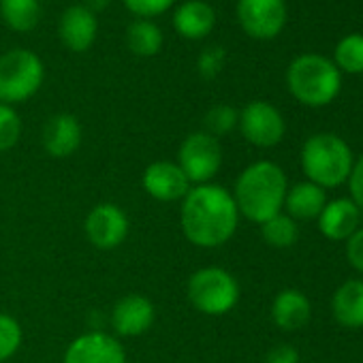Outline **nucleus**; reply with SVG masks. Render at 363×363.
Masks as SVG:
<instances>
[{
  "label": "nucleus",
  "instance_id": "nucleus-7",
  "mask_svg": "<svg viewBox=\"0 0 363 363\" xmlns=\"http://www.w3.org/2000/svg\"><path fill=\"white\" fill-rule=\"evenodd\" d=\"M177 164L191 184H210L223 167V145L206 130L191 133L179 143Z\"/></svg>",
  "mask_w": 363,
  "mask_h": 363
},
{
  "label": "nucleus",
  "instance_id": "nucleus-15",
  "mask_svg": "<svg viewBox=\"0 0 363 363\" xmlns=\"http://www.w3.org/2000/svg\"><path fill=\"white\" fill-rule=\"evenodd\" d=\"M82 124L73 113H56L43 126V147L52 158H69L82 145Z\"/></svg>",
  "mask_w": 363,
  "mask_h": 363
},
{
  "label": "nucleus",
  "instance_id": "nucleus-8",
  "mask_svg": "<svg viewBox=\"0 0 363 363\" xmlns=\"http://www.w3.org/2000/svg\"><path fill=\"white\" fill-rule=\"evenodd\" d=\"M244 139L255 147H274L284 139L286 122L278 107L267 101H250L240 111V124Z\"/></svg>",
  "mask_w": 363,
  "mask_h": 363
},
{
  "label": "nucleus",
  "instance_id": "nucleus-32",
  "mask_svg": "<svg viewBox=\"0 0 363 363\" xmlns=\"http://www.w3.org/2000/svg\"><path fill=\"white\" fill-rule=\"evenodd\" d=\"M265 363H299V350L291 344H278L267 352Z\"/></svg>",
  "mask_w": 363,
  "mask_h": 363
},
{
  "label": "nucleus",
  "instance_id": "nucleus-20",
  "mask_svg": "<svg viewBox=\"0 0 363 363\" xmlns=\"http://www.w3.org/2000/svg\"><path fill=\"white\" fill-rule=\"evenodd\" d=\"M325 203H327L325 191L306 179L295 186H289L284 210L293 220H314L323 212Z\"/></svg>",
  "mask_w": 363,
  "mask_h": 363
},
{
  "label": "nucleus",
  "instance_id": "nucleus-2",
  "mask_svg": "<svg viewBox=\"0 0 363 363\" xmlns=\"http://www.w3.org/2000/svg\"><path fill=\"white\" fill-rule=\"evenodd\" d=\"M286 193L289 179L284 169L274 160H257L238 175L231 195L240 216L263 225L284 210Z\"/></svg>",
  "mask_w": 363,
  "mask_h": 363
},
{
  "label": "nucleus",
  "instance_id": "nucleus-22",
  "mask_svg": "<svg viewBox=\"0 0 363 363\" xmlns=\"http://www.w3.org/2000/svg\"><path fill=\"white\" fill-rule=\"evenodd\" d=\"M162 30L152 20H133L126 28V45L139 58H152L162 50Z\"/></svg>",
  "mask_w": 363,
  "mask_h": 363
},
{
  "label": "nucleus",
  "instance_id": "nucleus-6",
  "mask_svg": "<svg viewBox=\"0 0 363 363\" xmlns=\"http://www.w3.org/2000/svg\"><path fill=\"white\" fill-rule=\"evenodd\" d=\"M43 79L45 67L35 52L18 48L0 56V103H26L41 90Z\"/></svg>",
  "mask_w": 363,
  "mask_h": 363
},
{
  "label": "nucleus",
  "instance_id": "nucleus-26",
  "mask_svg": "<svg viewBox=\"0 0 363 363\" xmlns=\"http://www.w3.org/2000/svg\"><path fill=\"white\" fill-rule=\"evenodd\" d=\"M22 340H24L22 325L11 314L0 312V363L16 357V352L22 346Z\"/></svg>",
  "mask_w": 363,
  "mask_h": 363
},
{
  "label": "nucleus",
  "instance_id": "nucleus-5",
  "mask_svg": "<svg viewBox=\"0 0 363 363\" xmlns=\"http://www.w3.org/2000/svg\"><path fill=\"white\" fill-rule=\"evenodd\" d=\"M186 295L191 306L206 316H225L240 301V282L225 267H201L186 284Z\"/></svg>",
  "mask_w": 363,
  "mask_h": 363
},
{
  "label": "nucleus",
  "instance_id": "nucleus-9",
  "mask_svg": "<svg viewBox=\"0 0 363 363\" xmlns=\"http://www.w3.org/2000/svg\"><path fill=\"white\" fill-rule=\"evenodd\" d=\"M238 22L242 30L257 39H276L286 26V0H238Z\"/></svg>",
  "mask_w": 363,
  "mask_h": 363
},
{
  "label": "nucleus",
  "instance_id": "nucleus-11",
  "mask_svg": "<svg viewBox=\"0 0 363 363\" xmlns=\"http://www.w3.org/2000/svg\"><path fill=\"white\" fill-rule=\"evenodd\" d=\"M141 184L143 191L160 203L182 201L193 189L184 171L173 160H156L147 164L141 177Z\"/></svg>",
  "mask_w": 363,
  "mask_h": 363
},
{
  "label": "nucleus",
  "instance_id": "nucleus-1",
  "mask_svg": "<svg viewBox=\"0 0 363 363\" xmlns=\"http://www.w3.org/2000/svg\"><path fill=\"white\" fill-rule=\"evenodd\" d=\"M240 212L231 191L220 184H199L182 199L179 227L197 248H220L238 231Z\"/></svg>",
  "mask_w": 363,
  "mask_h": 363
},
{
  "label": "nucleus",
  "instance_id": "nucleus-4",
  "mask_svg": "<svg viewBox=\"0 0 363 363\" xmlns=\"http://www.w3.org/2000/svg\"><path fill=\"white\" fill-rule=\"evenodd\" d=\"M286 86L295 101L306 107H325L342 90V73L333 60L320 54H301L286 69Z\"/></svg>",
  "mask_w": 363,
  "mask_h": 363
},
{
  "label": "nucleus",
  "instance_id": "nucleus-23",
  "mask_svg": "<svg viewBox=\"0 0 363 363\" xmlns=\"http://www.w3.org/2000/svg\"><path fill=\"white\" fill-rule=\"evenodd\" d=\"M261 235L272 248H291L299 240V225L289 214L280 212L261 225Z\"/></svg>",
  "mask_w": 363,
  "mask_h": 363
},
{
  "label": "nucleus",
  "instance_id": "nucleus-13",
  "mask_svg": "<svg viewBox=\"0 0 363 363\" xmlns=\"http://www.w3.org/2000/svg\"><path fill=\"white\" fill-rule=\"evenodd\" d=\"M156 318V308L154 303L143 297V295H126L116 301L111 310V327L116 335L122 337H137L150 331Z\"/></svg>",
  "mask_w": 363,
  "mask_h": 363
},
{
  "label": "nucleus",
  "instance_id": "nucleus-17",
  "mask_svg": "<svg viewBox=\"0 0 363 363\" xmlns=\"http://www.w3.org/2000/svg\"><path fill=\"white\" fill-rule=\"evenodd\" d=\"M216 26V13L206 0H186L173 11V28L182 39L201 41Z\"/></svg>",
  "mask_w": 363,
  "mask_h": 363
},
{
  "label": "nucleus",
  "instance_id": "nucleus-33",
  "mask_svg": "<svg viewBox=\"0 0 363 363\" xmlns=\"http://www.w3.org/2000/svg\"><path fill=\"white\" fill-rule=\"evenodd\" d=\"M82 5H84V7H88V9L96 16L99 11H105V9L111 5V0H84Z\"/></svg>",
  "mask_w": 363,
  "mask_h": 363
},
{
  "label": "nucleus",
  "instance_id": "nucleus-3",
  "mask_svg": "<svg viewBox=\"0 0 363 363\" xmlns=\"http://www.w3.org/2000/svg\"><path fill=\"white\" fill-rule=\"evenodd\" d=\"M299 160L308 182L323 191L342 186L354 164L350 145L335 133H316L308 137Z\"/></svg>",
  "mask_w": 363,
  "mask_h": 363
},
{
  "label": "nucleus",
  "instance_id": "nucleus-19",
  "mask_svg": "<svg viewBox=\"0 0 363 363\" xmlns=\"http://www.w3.org/2000/svg\"><path fill=\"white\" fill-rule=\"evenodd\" d=\"M331 314L346 329H363V280L352 278L331 297Z\"/></svg>",
  "mask_w": 363,
  "mask_h": 363
},
{
  "label": "nucleus",
  "instance_id": "nucleus-29",
  "mask_svg": "<svg viewBox=\"0 0 363 363\" xmlns=\"http://www.w3.org/2000/svg\"><path fill=\"white\" fill-rule=\"evenodd\" d=\"M122 3L137 20H154L167 13L175 5V0H122Z\"/></svg>",
  "mask_w": 363,
  "mask_h": 363
},
{
  "label": "nucleus",
  "instance_id": "nucleus-28",
  "mask_svg": "<svg viewBox=\"0 0 363 363\" xmlns=\"http://www.w3.org/2000/svg\"><path fill=\"white\" fill-rule=\"evenodd\" d=\"M227 62V52L220 45H210L206 48L199 58H197V71L203 79H214L220 75V71L225 69Z\"/></svg>",
  "mask_w": 363,
  "mask_h": 363
},
{
  "label": "nucleus",
  "instance_id": "nucleus-27",
  "mask_svg": "<svg viewBox=\"0 0 363 363\" xmlns=\"http://www.w3.org/2000/svg\"><path fill=\"white\" fill-rule=\"evenodd\" d=\"M22 137V118L11 107L0 103V152H7L18 145Z\"/></svg>",
  "mask_w": 363,
  "mask_h": 363
},
{
  "label": "nucleus",
  "instance_id": "nucleus-10",
  "mask_svg": "<svg viewBox=\"0 0 363 363\" xmlns=\"http://www.w3.org/2000/svg\"><path fill=\"white\" fill-rule=\"evenodd\" d=\"M128 216L126 212L116 206V203H99L94 206L84 223V231L88 242L99 248V250H113L118 246H122L128 238Z\"/></svg>",
  "mask_w": 363,
  "mask_h": 363
},
{
  "label": "nucleus",
  "instance_id": "nucleus-14",
  "mask_svg": "<svg viewBox=\"0 0 363 363\" xmlns=\"http://www.w3.org/2000/svg\"><path fill=\"white\" fill-rule=\"evenodd\" d=\"M58 35H60L62 45L69 52H75V54L88 52L94 45V41H96L99 20H96V16L88 7L71 5L60 16Z\"/></svg>",
  "mask_w": 363,
  "mask_h": 363
},
{
  "label": "nucleus",
  "instance_id": "nucleus-16",
  "mask_svg": "<svg viewBox=\"0 0 363 363\" xmlns=\"http://www.w3.org/2000/svg\"><path fill=\"white\" fill-rule=\"evenodd\" d=\"M318 229L327 240L346 242L357 229L361 220V210L348 197H340L327 201L323 212L318 214Z\"/></svg>",
  "mask_w": 363,
  "mask_h": 363
},
{
  "label": "nucleus",
  "instance_id": "nucleus-18",
  "mask_svg": "<svg viewBox=\"0 0 363 363\" xmlns=\"http://www.w3.org/2000/svg\"><path fill=\"white\" fill-rule=\"evenodd\" d=\"M312 318V303L299 289H284L274 297L272 320L282 331L303 329Z\"/></svg>",
  "mask_w": 363,
  "mask_h": 363
},
{
  "label": "nucleus",
  "instance_id": "nucleus-12",
  "mask_svg": "<svg viewBox=\"0 0 363 363\" xmlns=\"http://www.w3.org/2000/svg\"><path fill=\"white\" fill-rule=\"evenodd\" d=\"M62 363H126V350L111 333L86 331L67 346Z\"/></svg>",
  "mask_w": 363,
  "mask_h": 363
},
{
  "label": "nucleus",
  "instance_id": "nucleus-24",
  "mask_svg": "<svg viewBox=\"0 0 363 363\" xmlns=\"http://www.w3.org/2000/svg\"><path fill=\"white\" fill-rule=\"evenodd\" d=\"M333 65L340 73L361 75L363 73V35H346L333 52Z\"/></svg>",
  "mask_w": 363,
  "mask_h": 363
},
{
  "label": "nucleus",
  "instance_id": "nucleus-25",
  "mask_svg": "<svg viewBox=\"0 0 363 363\" xmlns=\"http://www.w3.org/2000/svg\"><path fill=\"white\" fill-rule=\"evenodd\" d=\"M240 124V111L233 105H214L212 109H208L206 118H203V130L210 133L212 137H223L229 135L231 130H235Z\"/></svg>",
  "mask_w": 363,
  "mask_h": 363
},
{
  "label": "nucleus",
  "instance_id": "nucleus-30",
  "mask_svg": "<svg viewBox=\"0 0 363 363\" xmlns=\"http://www.w3.org/2000/svg\"><path fill=\"white\" fill-rule=\"evenodd\" d=\"M346 184H348V193L352 199V203L363 210V154L359 158H354V164H352V171L346 179Z\"/></svg>",
  "mask_w": 363,
  "mask_h": 363
},
{
  "label": "nucleus",
  "instance_id": "nucleus-31",
  "mask_svg": "<svg viewBox=\"0 0 363 363\" xmlns=\"http://www.w3.org/2000/svg\"><path fill=\"white\" fill-rule=\"evenodd\" d=\"M346 259L348 265L363 274V227H359L348 240H346Z\"/></svg>",
  "mask_w": 363,
  "mask_h": 363
},
{
  "label": "nucleus",
  "instance_id": "nucleus-21",
  "mask_svg": "<svg viewBox=\"0 0 363 363\" xmlns=\"http://www.w3.org/2000/svg\"><path fill=\"white\" fill-rule=\"evenodd\" d=\"M41 0H0V18L13 33H30L41 22Z\"/></svg>",
  "mask_w": 363,
  "mask_h": 363
}]
</instances>
